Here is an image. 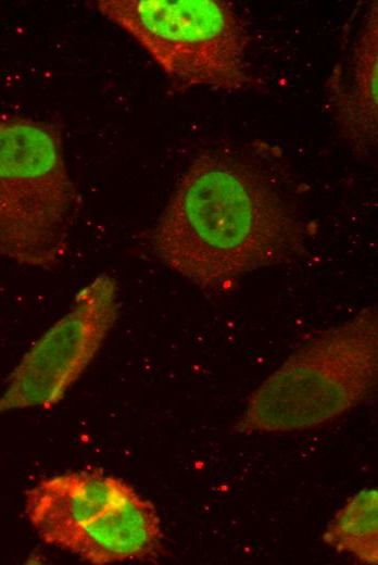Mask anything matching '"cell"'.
<instances>
[{"mask_svg":"<svg viewBox=\"0 0 378 565\" xmlns=\"http://www.w3.org/2000/svg\"><path fill=\"white\" fill-rule=\"evenodd\" d=\"M303 224L255 164L199 154L178 180L150 237L155 258L205 291L302 255Z\"/></svg>","mask_w":378,"mask_h":565,"instance_id":"obj_1","label":"cell"},{"mask_svg":"<svg viewBox=\"0 0 378 565\" xmlns=\"http://www.w3.org/2000/svg\"><path fill=\"white\" fill-rule=\"evenodd\" d=\"M378 379L375 305L301 344L250 394L232 430L291 434L325 426L363 403Z\"/></svg>","mask_w":378,"mask_h":565,"instance_id":"obj_2","label":"cell"},{"mask_svg":"<svg viewBox=\"0 0 378 565\" xmlns=\"http://www.w3.org/2000/svg\"><path fill=\"white\" fill-rule=\"evenodd\" d=\"M79 205L58 128L28 117L0 120V259L59 264Z\"/></svg>","mask_w":378,"mask_h":565,"instance_id":"obj_3","label":"cell"},{"mask_svg":"<svg viewBox=\"0 0 378 565\" xmlns=\"http://www.w3.org/2000/svg\"><path fill=\"white\" fill-rule=\"evenodd\" d=\"M93 8L130 35L175 90L255 85L241 17L224 0H98Z\"/></svg>","mask_w":378,"mask_h":565,"instance_id":"obj_4","label":"cell"},{"mask_svg":"<svg viewBox=\"0 0 378 565\" xmlns=\"http://www.w3.org/2000/svg\"><path fill=\"white\" fill-rule=\"evenodd\" d=\"M118 316V284L102 273L25 353L0 395V413L59 403L98 354Z\"/></svg>","mask_w":378,"mask_h":565,"instance_id":"obj_5","label":"cell"},{"mask_svg":"<svg viewBox=\"0 0 378 565\" xmlns=\"http://www.w3.org/2000/svg\"><path fill=\"white\" fill-rule=\"evenodd\" d=\"M135 489L100 469L78 470L45 478L25 493V515L38 537L61 545L81 527Z\"/></svg>","mask_w":378,"mask_h":565,"instance_id":"obj_6","label":"cell"},{"mask_svg":"<svg viewBox=\"0 0 378 565\" xmlns=\"http://www.w3.org/2000/svg\"><path fill=\"white\" fill-rule=\"evenodd\" d=\"M377 2L371 3L348 54L327 83L331 111L341 134L361 152L377 143Z\"/></svg>","mask_w":378,"mask_h":565,"instance_id":"obj_7","label":"cell"},{"mask_svg":"<svg viewBox=\"0 0 378 565\" xmlns=\"http://www.w3.org/2000/svg\"><path fill=\"white\" fill-rule=\"evenodd\" d=\"M60 549L94 565L155 562L164 552V533L153 503L134 490Z\"/></svg>","mask_w":378,"mask_h":565,"instance_id":"obj_8","label":"cell"},{"mask_svg":"<svg viewBox=\"0 0 378 565\" xmlns=\"http://www.w3.org/2000/svg\"><path fill=\"white\" fill-rule=\"evenodd\" d=\"M323 542L361 564L378 563V492L365 488L337 511L322 533Z\"/></svg>","mask_w":378,"mask_h":565,"instance_id":"obj_9","label":"cell"}]
</instances>
